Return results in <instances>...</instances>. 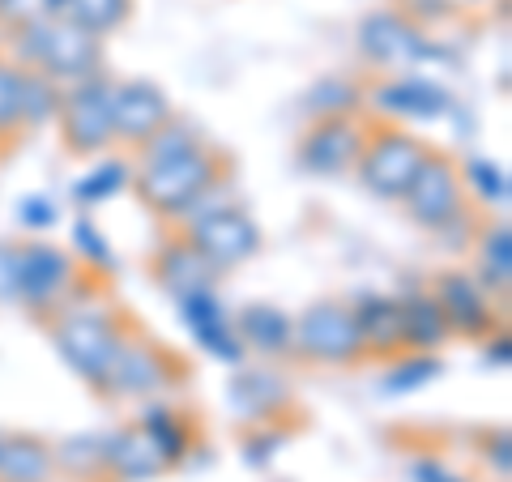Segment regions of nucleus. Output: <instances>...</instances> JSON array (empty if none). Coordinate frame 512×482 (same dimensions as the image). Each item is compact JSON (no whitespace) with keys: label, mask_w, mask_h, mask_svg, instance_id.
Instances as JSON below:
<instances>
[{"label":"nucleus","mask_w":512,"mask_h":482,"mask_svg":"<svg viewBox=\"0 0 512 482\" xmlns=\"http://www.w3.org/2000/svg\"><path fill=\"white\" fill-rule=\"evenodd\" d=\"M5 56L18 69H35L60 86L86 82L107 69V47L99 35L73 26L69 18H43V13H18L9 22Z\"/></svg>","instance_id":"f257e3e1"},{"label":"nucleus","mask_w":512,"mask_h":482,"mask_svg":"<svg viewBox=\"0 0 512 482\" xmlns=\"http://www.w3.org/2000/svg\"><path fill=\"white\" fill-rule=\"evenodd\" d=\"M77 295L69 303H60L56 312H47L43 329H47V337H52V346H56V355L64 359V367H69L77 380H86L90 393L99 397L111 359H116L124 337L133 333L137 325L120 308H111V303L77 299Z\"/></svg>","instance_id":"f03ea898"},{"label":"nucleus","mask_w":512,"mask_h":482,"mask_svg":"<svg viewBox=\"0 0 512 482\" xmlns=\"http://www.w3.org/2000/svg\"><path fill=\"white\" fill-rule=\"evenodd\" d=\"M227 167H231V158L218 146H210V141H201L197 150L167 158V163L133 167V184L128 188L137 192V201L154 218L171 222V227H184L188 218L210 210V197L227 180Z\"/></svg>","instance_id":"7ed1b4c3"},{"label":"nucleus","mask_w":512,"mask_h":482,"mask_svg":"<svg viewBox=\"0 0 512 482\" xmlns=\"http://www.w3.org/2000/svg\"><path fill=\"white\" fill-rule=\"evenodd\" d=\"M291 359L303 367H359L363 359V337L355 325V308L346 299H316L295 316L291 333Z\"/></svg>","instance_id":"20e7f679"},{"label":"nucleus","mask_w":512,"mask_h":482,"mask_svg":"<svg viewBox=\"0 0 512 482\" xmlns=\"http://www.w3.org/2000/svg\"><path fill=\"white\" fill-rule=\"evenodd\" d=\"M184 376H188V367L171 346L133 329L124 337V346L116 350V359H111L99 397L103 401H150L175 389Z\"/></svg>","instance_id":"39448f33"},{"label":"nucleus","mask_w":512,"mask_h":482,"mask_svg":"<svg viewBox=\"0 0 512 482\" xmlns=\"http://www.w3.org/2000/svg\"><path fill=\"white\" fill-rule=\"evenodd\" d=\"M427 150L431 146L423 137L397 128L393 120H367V137H363L355 175L376 201H402L414 171H419V163L427 158Z\"/></svg>","instance_id":"423d86ee"},{"label":"nucleus","mask_w":512,"mask_h":482,"mask_svg":"<svg viewBox=\"0 0 512 482\" xmlns=\"http://www.w3.org/2000/svg\"><path fill=\"white\" fill-rule=\"evenodd\" d=\"M355 47L372 69L389 73V77L414 69V64H427V60H448L444 47L431 43V35H423V26H414L406 13H397V9L363 13L355 26Z\"/></svg>","instance_id":"0eeeda50"},{"label":"nucleus","mask_w":512,"mask_h":482,"mask_svg":"<svg viewBox=\"0 0 512 482\" xmlns=\"http://www.w3.org/2000/svg\"><path fill=\"white\" fill-rule=\"evenodd\" d=\"M82 278H90V273L82 269V261L73 252L43 244V239L18 244V303L30 316L43 320L60 303H69L82 291Z\"/></svg>","instance_id":"6e6552de"},{"label":"nucleus","mask_w":512,"mask_h":482,"mask_svg":"<svg viewBox=\"0 0 512 482\" xmlns=\"http://www.w3.org/2000/svg\"><path fill=\"white\" fill-rule=\"evenodd\" d=\"M111 77H86V82L64 86L60 99V141L73 158H99L116 146V128H111Z\"/></svg>","instance_id":"1a4fd4ad"},{"label":"nucleus","mask_w":512,"mask_h":482,"mask_svg":"<svg viewBox=\"0 0 512 482\" xmlns=\"http://www.w3.org/2000/svg\"><path fill=\"white\" fill-rule=\"evenodd\" d=\"M180 231L188 235V244L214 265L218 278L239 265H248L252 256L261 252V239H265L244 205H210V210H201L197 218H188Z\"/></svg>","instance_id":"9d476101"},{"label":"nucleus","mask_w":512,"mask_h":482,"mask_svg":"<svg viewBox=\"0 0 512 482\" xmlns=\"http://www.w3.org/2000/svg\"><path fill=\"white\" fill-rule=\"evenodd\" d=\"M402 205H406L414 227H423V231H440L444 222H453L470 205L457 158L444 154V150H427V158L419 163V171H414V180L406 188Z\"/></svg>","instance_id":"9b49d317"},{"label":"nucleus","mask_w":512,"mask_h":482,"mask_svg":"<svg viewBox=\"0 0 512 482\" xmlns=\"http://www.w3.org/2000/svg\"><path fill=\"white\" fill-rule=\"evenodd\" d=\"M367 137V120L363 116H325L312 120L303 128L299 146H295V163L308 175H346L355 171L359 150Z\"/></svg>","instance_id":"f8f14e48"},{"label":"nucleus","mask_w":512,"mask_h":482,"mask_svg":"<svg viewBox=\"0 0 512 482\" xmlns=\"http://www.w3.org/2000/svg\"><path fill=\"white\" fill-rule=\"evenodd\" d=\"M427 291L436 295L453 337L483 342V337H491L495 329L504 325V320L495 316V299L474 282V273H466V269H440L436 278H431Z\"/></svg>","instance_id":"ddd939ff"},{"label":"nucleus","mask_w":512,"mask_h":482,"mask_svg":"<svg viewBox=\"0 0 512 482\" xmlns=\"http://www.w3.org/2000/svg\"><path fill=\"white\" fill-rule=\"evenodd\" d=\"M171 116H175V107L167 99V90L146 82V77H124V82L111 86V128H116V146L137 150L141 141L154 137Z\"/></svg>","instance_id":"4468645a"},{"label":"nucleus","mask_w":512,"mask_h":482,"mask_svg":"<svg viewBox=\"0 0 512 482\" xmlns=\"http://www.w3.org/2000/svg\"><path fill=\"white\" fill-rule=\"evenodd\" d=\"M367 103L376 107L380 120H419V124H436L444 116H453V94L431 77H414V73H397L384 77L372 90H363Z\"/></svg>","instance_id":"2eb2a0df"},{"label":"nucleus","mask_w":512,"mask_h":482,"mask_svg":"<svg viewBox=\"0 0 512 482\" xmlns=\"http://www.w3.org/2000/svg\"><path fill=\"white\" fill-rule=\"evenodd\" d=\"M227 397L244 423H282L295 410V393L269 367H239L227 384Z\"/></svg>","instance_id":"dca6fc26"},{"label":"nucleus","mask_w":512,"mask_h":482,"mask_svg":"<svg viewBox=\"0 0 512 482\" xmlns=\"http://www.w3.org/2000/svg\"><path fill=\"white\" fill-rule=\"evenodd\" d=\"M150 273H154V282L163 286V295H171V299H184V295L205 291V286L218 282L214 265L188 244L184 231H175L158 244V252L150 256Z\"/></svg>","instance_id":"f3484780"},{"label":"nucleus","mask_w":512,"mask_h":482,"mask_svg":"<svg viewBox=\"0 0 512 482\" xmlns=\"http://www.w3.org/2000/svg\"><path fill=\"white\" fill-rule=\"evenodd\" d=\"M103 440H107V482H154L171 474L167 457L158 453V444L146 436L141 423H124Z\"/></svg>","instance_id":"a211bd4d"},{"label":"nucleus","mask_w":512,"mask_h":482,"mask_svg":"<svg viewBox=\"0 0 512 482\" xmlns=\"http://www.w3.org/2000/svg\"><path fill=\"white\" fill-rule=\"evenodd\" d=\"M350 308H355V325L363 337V359L389 363L397 355H406L397 295H359V299H350Z\"/></svg>","instance_id":"6ab92c4d"},{"label":"nucleus","mask_w":512,"mask_h":482,"mask_svg":"<svg viewBox=\"0 0 512 482\" xmlns=\"http://www.w3.org/2000/svg\"><path fill=\"white\" fill-rule=\"evenodd\" d=\"M397 312H402V346L414 350V355H440L453 342V329H448L440 303L427 286L410 295H397Z\"/></svg>","instance_id":"aec40b11"},{"label":"nucleus","mask_w":512,"mask_h":482,"mask_svg":"<svg viewBox=\"0 0 512 482\" xmlns=\"http://www.w3.org/2000/svg\"><path fill=\"white\" fill-rule=\"evenodd\" d=\"M231 325L239 333V342H244V350H256L261 359H291L295 320L286 316L278 303H248Z\"/></svg>","instance_id":"412c9836"},{"label":"nucleus","mask_w":512,"mask_h":482,"mask_svg":"<svg viewBox=\"0 0 512 482\" xmlns=\"http://www.w3.org/2000/svg\"><path fill=\"white\" fill-rule=\"evenodd\" d=\"M0 482H56L52 440L35 431H0Z\"/></svg>","instance_id":"4be33fe9"},{"label":"nucleus","mask_w":512,"mask_h":482,"mask_svg":"<svg viewBox=\"0 0 512 482\" xmlns=\"http://www.w3.org/2000/svg\"><path fill=\"white\" fill-rule=\"evenodd\" d=\"M133 423L146 427V436L158 444V453L167 457L171 470L188 465V453H192V444H197V436H192V423L175 406H167L163 397H150V401H141Z\"/></svg>","instance_id":"5701e85b"},{"label":"nucleus","mask_w":512,"mask_h":482,"mask_svg":"<svg viewBox=\"0 0 512 482\" xmlns=\"http://www.w3.org/2000/svg\"><path fill=\"white\" fill-rule=\"evenodd\" d=\"M474 244H478L474 282L483 286L491 299L500 295V303H504L508 299V286H512V227H508V218L483 222V231H478Z\"/></svg>","instance_id":"b1692460"},{"label":"nucleus","mask_w":512,"mask_h":482,"mask_svg":"<svg viewBox=\"0 0 512 482\" xmlns=\"http://www.w3.org/2000/svg\"><path fill=\"white\" fill-rule=\"evenodd\" d=\"M56 478L64 482H107V440L103 436H64L52 440Z\"/></svg>","instance_id":"393cba45"},{"label":"nucleus","mask_w":512,"mask_h":482,"mask_svg":"<svg viewBox=\"0 0 512 482\" xmlns=\"http://www.w3.org/2000/svg\"><path fill=\"white\" fill-rule=\"evenodd\" d=\"M367 86L355 82V77H320V82L308 86V94H303V111H308V120H325V116H359V111L367 107Z\"/></svg>","instance_id":"a878e982"},{"label":"nucleus","mask_w":512,"mask_h":482,"mask_svg":"<svg viewBox=\"0 0 512 482\" xmlns=\"http://www.w3.org/2000/svg\"><path fill=\"white\" fill-rule=\"evenodd\" d=\"M128 184H133V163H128V158H103L99 167L86 171L82 180L73 184V205L90 210V205H103L111 197H120Z\"/></svg>","instance_id":"bb28decb"},{"label":"nucleus","mask_w":512,"mask_h":482,"mask_svg":"<svg viewBox=\"0 0 512 482\" xmlns=\"http://www.w3.org/2000/svg\"><path fill=\"white\" fill-rule=\"evenodd\" d=\"M201 141H205V137H201V128H197V124H188V120H180V116H171L154 137H146V141L137 146V163H133V167L167 163V158H180V154H188V150H197Z\"/></svg>","instance_id":"cd10ccee"},{"label":"nucleus","mask_w":512,"mask_h":482,"mask_svg":"<svg viewBox=\"0 0 512 482\" xmlns=\"http://www.w3.org/2000/svg\"><path fill=\"white\" fill-rule=\"evenodd\" d=\"M60 99H64V86L43 77L35 69H22V133L30 128H43L60 116Z\"/></svg>","instance_id":"c85d7f7f"},{"label":"nucleus","mask_w":512,"mask_h":482,"mask_svg":"<svg viewBox=\"0 0 512 482\" xmlns=\"http://www.w3.org/2000/svg\"><path fill=\"white\" fill-rule=\"evenodd\" d=\"M461 184H466V197H478L487 210H504L508 197H512V184H508V171L491 158H461Z\"/></svg>","instance_id":"c756f323"},{"label":"nucleus","mask_w":512,"mask_h":482,"mask_svg":"<svg viewBox=\"0 0 512 482\" xmlns=\"http://www.w3.org/2000/svg\"><path fill=\"white\" fill-rule=\"evenodd\" d=\"M64 18H69L73 26L90 30V35L107 39L111 30L128 26V18H133V0H69Z\"/></svg>","instance_id":"7c9ffc66"},{"label":"nucleus","mask_w":512,"mask_h":482,"mask_svg":"<svg viewBox=\"0 0 512 482\" xmlns=\"http://www.w3.org/2000/svg\"><path fill=\"white\" fill-rule=\"evenodd\" d=\"M73 252H77V261H82V269L86 273H99V278H111V273L120 269L116 248L107 244V235L94 227L86 214L73 218Z\"/></svg>","instance_id":"2f4dec72"},{"label":"nucleus","mask_w":512,"mask_h":482,"mask_svg":"<svg viewBox=\"0 0 512 482\" xmlns=\"http://www.w3.org/2000/svg\"><path fill=\"white\" fill-rule=\"evenodd\" d=\"M436 376H440V359L436 355H414V350H406V355L389 359V372H384L380 389L393 393V397H402V393L423 389V384H431Z\"/></svg>","instance_id":"473e14b6"},{"label":"nucleus","mask_w":512,"mask_h":482,"mask_svg":"<svg viewBox=\"0 0 512 482\" xmlns=\"http://www.w3.org/2000/svg\"><path fill=\"white\" fill-rule=\"evenodd\" d=\"M22 137V69L0 56V150Z\"/></svg>","instance_id":"72a5a7b5"},{"label":"nucleus","mask_w":512,"mask_h":482,"mask_svg":"<svg viewBox=\"0 0 512 482\" xmlns=\"http://www.w3.org/2000/svg\"><path fill=\"white\" fill-rule=\"evenodd\" d=\"M286 444H291L286 419L282 423H248V431H244V461L256 465V470H269Z\"/></svg>","instance_id":"f704fd0d"},{"label":"nucleus","mask_w":512,"mask_h":482,"mask_svg":"<svg viewBox=\"0 0 512 482\" xmlns=\"http://www.w3.org/2000/svg\"><path fill=\"white\" fill-rule=\"evenodd\" d=\"M13 218H18V227L30 231V235H43L52 231L60 222V210L52 205V197H43V192H30V197L18 201V210H13Z\"/></svg>","instance_id":"c9c22d12"},{"label":"nucleus","mask_w":512,"mask_h":482,"mask_svg":"<svg viewBox=\"0 0 512 482\" xmlns=\"http://www.w3.org/2000/svg\"><path fill=\"white\" fill-rule=\"evenodd\" d=\"M478 231H483V218L474 214V205H466L453 222H444L440 231H431L440 239V248H448V252H470L474 248V239H478Z\"/></svg>","instance_id":"e433bc0d"},{"label":"nucleus","mask_w":512,"mask_h":482,"mask_svg":"<svg viewBox=\"0 0 512 482\" xmlns=\"http://www.w3.org/2000/svg\"><path fill=\"white\" fill-rule=\"evenodd\" d=\"M483 465L495 474V478H508L512 474V436H508V427H500V431H483Z\"/></svg>","instance_id":"4c0bfd02"},{"label":"nucleus","mask_w":512,"mask_h":482,"mask_svg":"<svg viewBox=\"0 0 512 482\" xmlns=\"http://www.w3.org/2000/svg\"><path fill=\"white\" fill-rule=\"evenodd\" d=\"M397 13H406L414 26H440L457 13V0H397Z\"/></svg>","instance_id":"58836bf2"},{"label":"nucleus","mask_w":512,"mask_h":482,"mask_svg":"<svg viewBox=\"0 0 512 482\" xmlns=\"http://www.w3.org/2000/svg\"><path fill=\"white\" fill-rule=\"evenodd\" d=\"M0 303H18V244L0 239Z\"/></svg>","instance_id":"ea45409f"},{"label":"nucleus","mask_w":512,"mask_h":482,"mask_svg":"<svg viewBox=\"0 0 512 482\" xmlns=\"http://www.w3.org/2000/svg\"><path fill=\"white\" fill-rule=\"evenodd\" d=\"M410 482H470V478L457 474L453 465H444L440 457H414L410 461Z\"/></svg>","instance_id":"a19ab883"},{"label":"nucleus","mask_w":512,"mask_h":482,"mask_svg":"<svg viewBox=\"0 0 512 482\" xmlns=\"http://www.w3.org/2000/svg\"><path fill=\"white\" fill-rule=\"evenodd\" d=\"M483 342H487V363L491 367H508L512 363V346H508V329L504 325L495 329L491 337H483Z\"/></svg>","instance_id":"79ce46f5"},{"label":"nucleus","mask_w":512,"mask_h":482,"mask_svg":"<svg viewBox=\"0 0 512 482\" xmlns=\"http://www.w3.org/2000/svg\"><path fill=\"white\" fill-rule=\"evenodd\" d=\"M64 9H69V0H39L43 18H64Z\"/></svg>","instance_id":"37998d69"},{"label":"nucleus","mask_w":512,"mask_h":482,"mask_svg":"<svg viewBox=\"0 0 512 482\" xmlns=\"http://www.w3.org/2000/svg\"><path fill=\"white\" fill-rule=\"evenodd\" d=\"M18 18V0H0V22H13Z\"/></svg>","instance_id":"c03bdc74"},{"label":"nucleus","mask_w":512,"mask_h":482,"mask_svg":"<svg viewBox=\"0 0 512 482\" xmlns=\"http://www.w3.org/2000/svg\"><path fill=\"white\" fill-rule=\"evenodd\" d=\"M457 5H461V0H457Z\"/></svg>","instance_id":"a18cd8bd"}]
</instances>
